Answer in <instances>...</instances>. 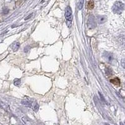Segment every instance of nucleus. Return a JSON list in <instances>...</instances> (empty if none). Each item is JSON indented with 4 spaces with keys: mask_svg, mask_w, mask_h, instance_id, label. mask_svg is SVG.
Instances as JSON below:
<instances>
[{
    "mask_svg": "<svg viewBox=\"0 0 125 125\" xmlns=\"http://www.w3.org/2000/svg\"><path fill=\"white\" fill-rule=\"evenodd\" d=\"M21 103L25 106L29 107V108L31 107V105H32V102L28 98H25L24 99H22Z\"/></svg>",
    "mask_w": 125,
    "mask_h": 125,
    "instance_id": "4",
    "label": "nucleus"
},
{
    "mask_svg": "<svg viewBox=\"0 0 125 125\" xmlns=\"http://www.w3.org/2000/svg\"><path fill=\"white\" fill-rule=\"evenodd\" d=\"M65 18L67 21V23L68 24V27H71L72 20H73V15H72V10L71 8L69 6H68L65 9Z\"/></svg>",
    "mask_w": 125,
    "mask_h": 125,
    "instance_id": "1",
    "label": "nucleus"
},
{
    "mask_svg": "<svg viewBox=\"0 0 125 125\" xmlns=\"http://www.w3.org/2000/svg\"><path fill=\"white\" fill-rule=\"evenodd\" d=\"M95 6V3L93 1H89L87 3V8L88 9H92Z\"/></svg>",
    "mask_w": 125,
    "mask_h": 125,
    "instance_id": "8",
    "label": "nucleus"
},
{
    "mask_svg": "<svg viewBox=\"0 0 125 125\" xmlns=\"http://www.w3.org/2000/svg\"></svg>",
    "mask_w": 125,
    "mask_h": 125,
    "instance_id": "21",
    "label": "nucleus"
},
{
    "mask_svg": "<svg viewBox=\"0 0 125 125\" xmlns=\"http://www.w3.org/2000/svg\"><path fill=\"white\" fill-rule=\"evenodd\" d=\"M29 50V47L28 46H26V47L25 48V49H24V51L25 52V53H27L28 51Z\"/></svg>",
    "mask_w": 125,
    "mask_h": 125,
    "instance_id": "15",
    "label": "nucleus"
},
{
    "mask_svg": "<svg viewBox=\"0 0 125 125\" xmlns=\"http://www.w3.org/2000/svg\"><path fill=\"white\" fill-rule=\"evenodd\" d=\"M9 12V10H8V9H3V13L4 14H7Z\"/></svg>",
    "mask_w": 125,
    "mask_h": 125,
    "instance_id": "16",
    "label": "nucleus"
},
{
    "mask_svg": "<svg viewBox=\"0 0 125 125\" xmlns=\"http://www.w3.org/2000/svg\"><path fill=\"white\" fill-rule=\"evenodd\" d=\"M96 18H97L98 21L99 22V23H100V24L104 23V22L106 21V17L105 16H104V15L97 16Z\"/></svg>",
    "mask_w": 125,
    "mask_h": 125,
    "instance_id": "5",
    "label": "nucleus"
},
{
    "mask_svg": "<svg viewBox=\"0 0 125 125\" xmlns=\"http://www.w3.org/2000/svg\"><path fill=\"white\" fill-rule=\"evenodd\" d=\"M110 82L113 83V84H114V85L116 86H119L121 84L120 80H119V79L118 78H115L114 79H110Z\"/></svg>",
    "mask_w": 125,
    "mask_h": 125,
    "instance_id": "7",
    "label": "nucleus"
},
{
    "mask_svg": "<svg viewBox=\"0 0 125 125\" xmlns=\"http://www.w3.org/2000/svg\"><path fill=\"white\" fill-rule=\"evenodd\" d=\"M120 125H124V124L123 123H120Z\"/></svg>",
    "mask_w": 125,
    "mask_h": 125,
    "instance_id": "19",
    "label": "nucleus"
},
{
    "mask_svg": "<svg viewBox=\"0 0 125 125\" xmlns=\"http://www.w3.org/2000/svg\"><path fill=\"white\" fill-rule=\"evenodd\" d=\"M109 125L108 123H105V125Z\"/></svg>",
    "mask_w": 125,
    "mask_h": 125,
    "instance_id": "20",
    "label": "nucleus"
},
{
    "mask_svg": "<svg viewBox=\"0 0 125 125\" xmlns=\"http://www.w3.org/2000/svg\"><path fill=\"white\" fill-rule=\"evenodd\" d=\"M103 55H104L103 56L104 57V58H105L106 59L109 61V62L112 61L113 57V55H112L111 54H110V53H107V52H106V53H104Z\"/></svg>",
    "mask_w": 125,
    "mask_h": 125,
    "instance_id": "6",
    "label": "nucleus"
},
{
    "mask_svg": "<svg viewBox=\"0 0 125 125\" xmlns=\"http://www.w3.org/2000/svg\"><path fill=\"white\" fill-rule=\"evenodd\" d=\"M124 4L121 1H116L113 6V11L114 13L120 14L124 10Z\"/></svg>",
    "mask_w": 125,
    "mask_h": 125,
    "instance_id": "2",
    "label": "nucleus"
},
{
    "mask_svg": "<svg viewBox=\"0 0 125 125\" xmlns=\"http://www.w3.org/2000/svg\"><path fill=\"white\" fill-rule=\"evenodd\" d=\"M87 25L90 29H94L96 26V23L95 21V18L94 16L91 15L88 17L87 21Z\"/></svg>",
    "mask_w": 125,
    "mask_h": 125,
    "instance_id": "3",
    "label": "nucleus"
},
{
    "mask_svg": "<svg viewBox=\"0 0 125 125\" xmlns=\"http://www.w3.org/2000/svg\"><path fill=\"white\" fill-rule=\"evenodd\" d=\"M20 43H18V42H14L12 46L13 49L14 51H17L19 49V48H20Z\"/></svg>",
    "mask_w": 125,
    "mask_h": 125,
    "instance_id": "10",
    "label": "nucleus"
},
{
    "mask_svg": "<svg viewBox=\"0 0 125 125\" xmlns=\"http://www.w3.org/2000/svg\"><path fill=\"white\" fill-rule=\"evenodd\" d=\"M105 72H106V75H111V70L110 69L106 68V69Z\"/></svg>",
    "mask_w": 125,
    "mask_h": 125,
    "instance_id": "13",
    "label": "nucleus"
},
{
    "mask_svg": "<svg viewBox=\"0 0 125 125\" xmlns=\"http://www.w3.org/2000/svg\"><path fill=\"white\" fill-rule=\"evenodd\" d=\"M0 106H1L3 109H5L6 111H9L10 109H9V106H8L7 104L5 103L1 102L0 103Z\"/></svg>",
    "mask_w": 125,
    "mask_h": 125,
    "instance_id": "9",
    "label": "nucleus"
},
{
    "mask_svg": "<svg viewBox=\"0 0 125 125\" xmlns=\"http://www.w3.org/2000/svg\"><path fill=\"white\" fill-rule=\"evenodd\" d=\"M29 15L30 16H28L27 18H25V20H28V19H29V18H31V17L32 16V15H33V14H29Z\"/></svg>",
    "mask_w": 125,
    "mask_h": 125,
    "instance_id": "17",
    "label": "nucleus"
},
{
    "mask_svg": "<svg viewBox=\"0 0 125 125\" xmlns=\"http://www.w3.org/2000/svg\"><path fill=\"white\" fill-rule=\"evenodd\" d=\"M122 66H123V67H125V63H124V60H122Z\"/></svg>",
    "mask_w": 125,
    "mask_h": 125,
    "instance_id": "18",
    "label": "nucleus"
},
{
    "mask_svg": "<svg viewBox=\"0 0 125 125\" xmlns=\"http://www.w3.org/2000/svg\"><path fill=\"white\" fill-rule=\"evenodd\" d=\"M14 84L16 86H19L21 84V80L20 79H15L14 80Z\"/></svg>",
    "mask_w": 125,
    "mask_h": 125,
    "instance_id": "11",
    "label": "nucleus"
},
{
    "mask_svg": "<svg viewBox=\"0 0 125 125\" xmlns=\"http://www.w3.org/2000/svg\"><path fill=\"white\" fill-rule=\"evenodd\" d=\"M83 3L84 1H79L78 3V8L79 10H81L83 8Z\"/></svg>",
    "mask_w": 125,
    "mask_h": 125,
    "instance_id": "12",
    "label": "nucleus"
},
{
    "mask_svg": "<svg viewBox=\"0 0 125 125\" xmlns=\"http://www.w3.org/2000/svg\"><path fill=\"white\" fill-rule=\"evenodd\" d=\"M39 109V105H38V103H36L35 105V107H34V111H37Z\"/></svg>",
    "mask_w": 125,
    "mask_h": 125,
    "instance_id": "14",
    "label": "nucleus"
}]
</instances>
